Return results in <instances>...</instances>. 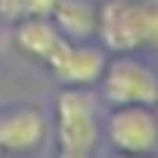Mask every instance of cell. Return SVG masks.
Returning a JSON list of instances; mask_svg holds the SVG:
<instances>
[{
	"mask_svg": "<svg viewBox=\"0 0 158 158\" xmlns=\"http://www.w3.org/2000/svg\"><path fill=\"white\" fill-rule=\"evenodd\" d=\"M59 158H91L100 141L97 102L85 88H64L56 102Z\"/></svg>",
	"mask_w": 158,
	"mask_h": 158,
	"instance_id": "cell-1",
	"label": "cell"
},
{
	"mask_svg": "<svg viewBox=\"0 0 158 158\" xmlns=\"http://www.w3.org/2000/svg\"><path fill=\"white\" fill-rule=\"evenodd\" d=\"M102 94L111 106H155L158 70L135 56H120L106 62L102 70Z\"/></svg>",
	"mask_w": 158,
	"mask_h": 158,
	"instance_id": "cell-2",
	"label": "cell"
},
{
	"mask_svg": "<svg viewBox=\"0 0 158 158\" xmlns=\"http://www.w3.org/2000/svg\"><path fill=\"white\" fill-rule=\"evenodd\" d=\"M97 35L111 53H135L143 47L141 3L135 0H106L97 6Z\"/></svg>",
	"mask_w": 158,
	"mask_h": 158,
	"instance_id": "cell-3",
	"label": "cell"
},
{
	"mask_svg": "<svg viewBox=\"0 0 158 158\" xmlns=\"http://www.w3.org/2000/svg\"><path fill=\"white\" fill-rule=\"evenodd\" d=\"M108 141L117 152L147 155L158 149V117L149 106H114L108 117Z\"/></svg>",
	"mask_w": 158,
	"mask_h": 158,
	"instance_id": "cell-4",
	"label": "cell"
},
{
	"mask_svg": "<svg viewBox=\"0 0 158 158\" xmlns=\"http://www.w3.org/2000/svg\"><path fill=\"white\" fill-rule=\"evenodd\" d=\"M47 68L68 88H88V85L100 82L102 70H106V53L100 47L85 44V41H68L47 62Z\"/></svg>",
	"mask_w": 158,
	"mask_h": 158,
	"instance_id": "cell-5",
	"label": "cell"
},
{
	"mask_svg": "<svg viewBox=\"0 0 158 158\" xmlns=\"http://www.w3.org/2000/svg\"><path fill=\"white\" fill-rule=\"evenodd\" d=\"M47 123L35 108H9L0 111V149L12 155H23L41 147Z\"/></svg>",
	"mask_w": 158,
	"mask_h": 158,
	"instance_id": "cell-6",
	"label": "cell"
},
{
	"mask_svg": "<svg viewBox=\"0 0 158 158\" xmlns=\"http://www.w3.org/2000/svg\"><path fill=\"white\" fill-rule=\"evenodd\" d=\"M15 41H18V47L23 53L41 59L44 64L68 44V38L59 32V27L50 18H23V21H18Z\"/></svg>",
	"mask_w": 158,
	"mask_h": 158,
	"instance_id": "cell-7",
	"label": "cell"
},
{
	"mask_svg": "<svg viewBox=\"0 0 158 158\" xmlns=\"http://www.w3.org/2000/svg\"><path fill=\"white\" fill-rule=\"evenodd\" d=\"M50 18L68 41H88L97 35V6L91 0H59Z\"/></svg>",
	"mask_w": 158,
	"mask_h": 158,
	"instance_id": "cell-8",
	"label": "cell"
},
{
	"mask_svg": "<svg viewBox=\"0 0 158 158\" xmlns=\"http://www.w3.org/2000/svg\"><path fill=\"white\" fill-rule=\"evenodd\" d=\"M143 47H158V0H141Z\"/></svg>",
	"mask_w": 158,
	"mask_h": 158,
	"instance_id": "cell-9",
	"label": "cell"
},
{
	"mask_svg": "<svg viewBox=\"0 0 158 158\" xmlns=\"http://www.w3.org/2000/svg\"><path fill=\"white\" fill-rule=\"evenodd\" d=\"M21 3V21L23 18H50L59 0H18Z\"/></svg>",
	"mask_w": 158,
	"mask_h": 158,
	"instance_id": "cell-10",
	"label": "cell"
},
{
	"mask_svg": "<svg viewBox=\"0 0 158 158\" xmlns=\"http://www.w3.org/2000/svg\"><path fill=\"white\" fill-rule=\"evenodd\" d=\"M0 18H3V21H21V3H18V0H0Z\"/></svg>",
	"mask_w": 158,
	"mask_h": 158,
	"instance_id": "cell-11",
	"label": "cell"
},
{
	"mask_svg": "<svg viewBox=\"0 0 158 158\" xmlns=\"http://www.w3.org/2000/svg\"><path fill=\"white\" fill-rule=\"evenodd\" d=\"M114 158H143V155H132V152H117Z\"/></svg>",
	"mask_w": 158,
	"mask_h": 158,
	"instance_id": "cell-12",
	"label": "cell"
},
{
	"mask_svg": "<svg viewBox=\"0 0 158 158\" xmlns=\"http://www.w3.org/2000/svg\"><path fill=\"white\" fill-rule=\"evenodd\" d=\"M155 106H158V94H155Z\"/></svg>",
	"mask_w": 158,
	"mask_h": 158,
	"instance_id": "cell-13",
	"label": "cell"
}]
</instances>
